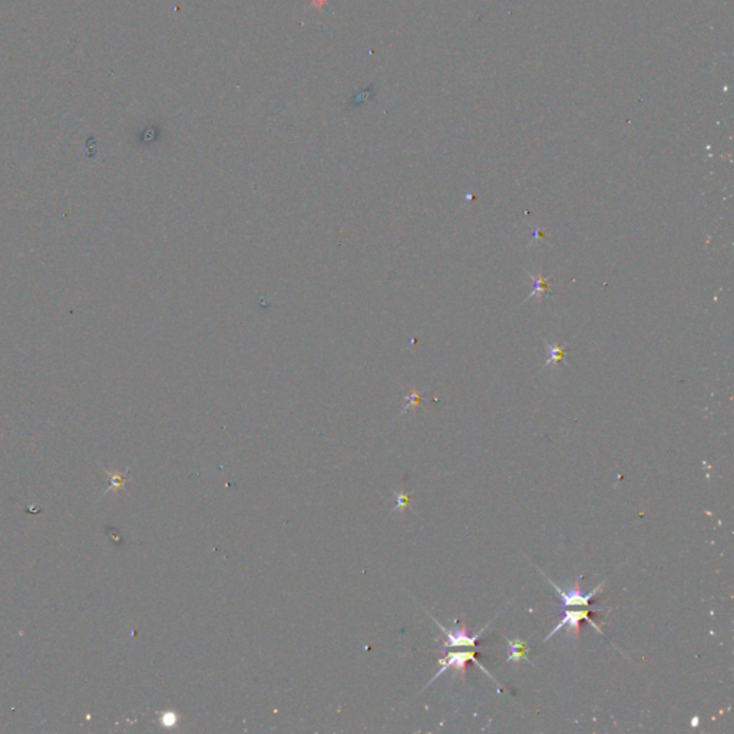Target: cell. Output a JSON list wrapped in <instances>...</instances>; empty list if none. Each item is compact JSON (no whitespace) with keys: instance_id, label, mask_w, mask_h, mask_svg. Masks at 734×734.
Returning <instances> with one entry per match:
<instances>
[{"instance_id":"8992f818","label":"cell","mask_w":734,"mask_h":734,"mask_svg":"<svg viewBox=\"0 0 734 734\" xmlns=\"http://www.w3.org/2000/svg\"><path fill=\"white\" fill-rule=\"evenodd\" d=\"M528 276L532 278L533 281V288H532V293L528 296V299H532V297H538L541 299L544 294H547V284H548V278H544L541 274L540 276H533L531 273H528Z\"/></svg>"},{"instance_id":"52a82bcc","label":"cell","mask_w":734,"mask_h":734,"mask_svg":"<svg viewBox=\"0 0 734 734\" xmlns=\"http://www.w3.org/2000/svg\"><path fill=\"white\" fill-rule=\"evenodd\" d=\"M548 360H547V366H553V365H560L561 362H564V354H565V349L564 346L561 344H553V346H548Z\"/></svg>"},{"instance_id":"9c48e42d","label":"cell","mask_w":734,"mask_h":734,"mask_svg":"<svg viewBox=\"0 0 734 734\" xmlns=\"http://www.w3.org/2000/svg\"><path fill=\"white\" fill-rule=\"evenodd\" d=\"M697 724H699V719H697V717H696V719H694V720H693V723H692V726H693V727H696V726H697Z\"/></svg>"},{"instance_id":"6da1fadb","label":"cell","mask_w":734,"mask_h":734,"mask_svg":"<svg viewBox=\"0 0 734 734\" xmlns=\"http://www.w3.org/2000/svg\"><path fill=\"white\" fill-rule=\"evenodd\" d=\"M583 621H587L590 622V624L599 633V634H604L601 627H599L597 622L591 618L590 615V611L588 610H578V608H574V610H567L564 608V615L562 618L560 619L558 626L555 627L544 640V642H547L551 637H553L557 633H560L562 628H567L568 634L574 638H578L580 637V631H581V622Z\"/></svg>"},{"instance_id":"7a4b0ae2","label":"cell","mask_w":734,"mask_h":734,"mask_svg":"<svg viewBox=\"0 0 734 734\" xmlns=\"http://www.w3.org/2000/svg\"><path fill=\"white\" fill-rule=\"evenodd\" d=\"M549 584L553 587V590L558 592L560 595V599H561V604H560V608L564 610V608H569V607H574V608H590V603L591 599H594L599 592L603 591L604 588V584L606 581H603L601 584H598L597 588H594L591 592L588 594H584L581 591V585H580V581H576L574 584V587H571L568 591H564L562 588H560L557 584L552 583L551 580H548Z\"/></svg>"},{"instance_id":"277c9868","label":"cell","mask_w":734,"mask_h":734,"mask_svg":"<svg viewBox=\"0 0 734 734\" xmlns=\"http://www.w3.org/2000/svg\"><path fill=\"white\" fill-rule=\"evenodd\" d=\"M468 661H474V662L479 667V669H481V670H482L489 678L495 681V678H494L491 674H489V673L485 670V667L481 665V662L476 660V653H474V651H465V653H448V654L444 656L443 658L439 660L440 670H439V672L435 674V677H433V678L425 685V688H428L433 681H436V680H437L444 672L449 670V669H453V670L459 672L460 676H462V678H463L465 674H466V664H468Z\"/></svg>"},{"instance_id":"ba28073f","label":"cell","mask_w":734,"mask_h":734,"mask_svg":"<svg viewBox=\"0 0 734 734\" xmlns=\"http://www.w3.org/2000/svg\"><path fill=\"white\" fill-rule=\"evenodd\" d=\"M409 501H410V495H408L403 489L402 491L396 492V505L393 508L392 512H396V510H405L408 509L410 505H409Z\"/></svg>"},{"instance_id":"3957f363","label":"cell","mask_w":734,"mask_h":734,"mask_svg":"<svg viewBox=\"0 0 734 734\" xmlns=\"http://www.w3.org/2000/svg\"><path fill=\"white\" fill-rule=\"evenodd\" d=\"M432 619L439 626L442 634L447 637V640H444V642H443V647H442L443 653L447 651L448 649H452V647H476V641L483 634V631L489 627V624H486L479 633L472 635V634H469L468 627H466V622H460V624L455 622L453 628L447 630L442 624H439V622L435 618H432Z\"/></svg>"},{"instance_id":"5b68a950","label":"cell","mask_w":734,"mask_h":734,"mask_svg":"<svg viewBox=\"0 0 734 734\" xmlns=\"http://www.w3.org/2000/svg\"><path fill=\"white\" fill-rule=\"evenodd\" d=\"M505 640H506L508 646H509V657H508L506 661H505L506 664L510 662V661H514V662H517V664H519V662H522V661L532 664V662L529 661L528 656H526V653H528L526 641H522L521 638H517V640L505 638Z\"/></svg>"}]
</instances>
